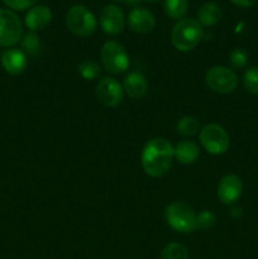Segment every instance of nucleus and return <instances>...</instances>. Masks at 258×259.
<instances>
[{"label": "nucleus", "mask_w": 258, "mask_h": 259, "mask_svg": "<svg viewBox=\"0 0 258 259\" xmlns=\"http://www.w3.org/2000/svg\"><path fill=\"white\" fill-rule=\"evenodd\" d=\"M175 148L167 139L153 138L142 149L141 163L144 172L151 177H161L171 168Z\"/></svg>", "instance_id": "1"}, {"label": "nucleus", "mask_w": 258, "mask_h": 259, "mask_svg": "<svg viewBox=\"0 0 258 259\" xmlns=\"http://www.w3.org/2000/svg\"><path fill=\"white\" fill-rule=\"evenodd\" d=\"M204 37L202 25L194 18H184L175 24L171 33L174 47L180 52L194 50Z\"/></svg>", "instance_id": "2"}, {"label": "nucleus", "mask_w": 258, "mask_h": 259, "mask_svg": "<svg viewBox=\"0 0 258 259\" xmlns=\"http://www.w3.org/2000/svg\"><path fill=\"white\" fill-rule=\"evenodd\" d=\"M66 25L68 30L78 37H89L98 28V19L85 5H73L66 14Z\"/></svg>", "instance_id": "3"}, {"label": "nucleus", "mask_w": 258, "mask_h": 259, "mask_svg": "<svg viewBox=\"0 0 258 259\" xmlns=\"http://www.w3.org/2000/svg\"><path fill=\"white\" fill-rule=\"evenodd\" d=\"M166 222L169 227L179 233H192L196 229V215L192 207L185 202L176 201L169 204L164 211Z\"/></svg>", "instance_id": "4"}, {"label": "nucleus", "mask_w": 258, "mask_h": 259, "mask_svg": "<svg viewBox=\"0 0 258 259\" xmlns=\"http://www.w3.org/2000/svg\"><path fill=\"white\" fill-rule=\"evenodd\" d=\"M100 57L103 66L108 72L118 75L128 70L129 56L119 42L108 40L104 43L100 51Z\"/></svg>", "instance_id": "5"}, {"label": "nucleus", "mask_w": 258, "mask_h": 259, "mask_svg": "<svg viewBox=\"0 0 258 259\" xmlns=\"http://www.w3.org/2000/svg\"><path fill=\"white\" fill-rule=\"evenodd\" d=\"M200 143L210 154H224L230 144L227 131L219 124H207L200 131Z\"/></svg>", "instance_id": "6"}, {"label": "nucleus", "mask_w": 258, "mask_h": 259, "mask_svg": "<svg viewBox=\"0 0 258 259\" xmlns=\"http://www.w3.org/2000/svg\"><path fill=\"white\" fill-rule=\"evenodd\" d=\"M23 35V24L20 18L13 10L0 8V46L13 47Z\"/></svg>", "instance_id": "7"}, {"label": "nucleus", "mask_w": 258, "mask_h": 259, "mask_svg": "<svg viewBox=\"0 0 258 259\" xmlns=\"http://www.w3.org/2000/svg\"><path fill=\"white\" fill-rule=\"evenodd\" d=\"M206 85L212 91L219 94H230L237 89L238 76L230 68L224 66H215L206 72Z\"/></svg>", "instance_id": "8"}, {"label": "nucleus", "mask_w": 258, "mask_h": 259, "mask_svg": "<svg viewBox=\"0 0 258 259\" xmlns=\"http://www.w3.org/2000/svg\"><path fill=\"white\" fill-rule=\"evenodd\" d=\"M95 93L99 101L109 108L120 105L124 99L123 86L113 77H104L99 81Z\"/></svg>", "instance_id": "9"}, {"label": "nucleus", "mask_w": 258, "mask_h": 259, "mask_svg": "<svg viewBox=\"0 0 258 259\" xmlns=\"http://www.w3.org/2000/svg\"><path fill=\"white\" fill-rule=\"evenodd\" d=\"M100 27L106 34L109 35H116L124 29V24H125V18H124V13L118 5H106L103 8L100 13Z\"/></svg>", "instance_id": "10"}, {"label": "nucleus", "mask_w": 258, "mask_h": 259, "mask_svg": "<svg viewBox=\"0 0 258 259\" xmlns=\"http://www.w3.org/2000/svg\"><path fill=\"white\" fill-rule=\"evenodd\" d=\"M243 192V182L237 175H225L218 185V197L225 205H234Z\"/></svg>", "instance_id": "11"}, {"label": "nucleus", "mask_w": 258, "mask_h": 259, "mask_svg": "<svg viewBox=\"0 0 258 259\" xmlns=\"http://www.w3.org/2000/svg\"><path fill=\"white\" fill-rule=\"evenodd\" d=\"M128 25L133 32L139 34L151 33L156 27V19L151 10L146 8H136L128 15Z\"/></svg>", "instance_id": "12"}, {"label": "nucleus", "mask_w": 258, "mask_h": 259, "mask_svg": "<svg viewBox=\"0 0 258 259\" xmlns=\"http://www.w3.org/2000/svg\"><path fill=\"white\" fill-rule=\"evenodd\" d=\"M52 20V12L46 5H34L28 10L24 18V24L30 32H38L47 27Z\"/></svg>", "instance_id": "13"}, {"label": "nucleus", "mask_w": 258, "mask_h": 259, "mask_svg": "<svg viewBox=\"0 0 258 259\" xmlns=\"http://www.w3.org/2000/svg\"><path fill=\"white\" fill-rule=\"evenodd\" d=\"M2 65L9 75H20L28 66L27 55L18 48H9L3 53Z\"/></svg>", "instance_id": "14"}, {"label": "nucleus", "mask_w": 258, "mask_h": 259, "mask_svg": "<svg viewBox=\"0 0 258 259\" xmlns=\"http://www.w3.org/2000/svg\"><path fill=\"white\" fill-rule=\"evenodd\" d=\"M123 90L131 99L139 100V99H143L148 93V82L142 73L134 71V72H129L124 77Z\"/></svg>", "instance_id": "15"}, {"label": "nucleus", "mask_w": 258, "mask_h": 259, "mask_svg": "<svg viewBox=\"0 0 258 259\" xmlns=\"http://www.w3.org/2000/svg\"><path fill=\"white\" fill-rule=\"evenodd\" d=\"M200 149L192 141H181L175 147V158L182 164H191L199 159Z\"/></svg>", "instance_id": "16"}, {"label": "nucleus", "mask_w": 258, "mask_h": 259, "mask_svg": "<svg viewBox=\"0 0 258 259\" xmlns=\"http://www.w3.org/2000/svg\"><path fill=\"white\" fill-rule=\"evenodd\" d=\"M222 18V10L217 3H205L197 10V22L204 27H212Z\"/></svg>", "instance_id": "17"}, {"label": "nucleus", "mask_w": 258, "mask_h": 259, "mask_svg": "<svg viewBox=\"0 0 258 259\" xmlns=\"http://www.w3.org/2000/svg\"><path fill=\"white\" fill-rule=\"evenodd\" d=\"M164 13L168 18L175 20L184 19L189 10L187 0H164Z\"/></svg>", "instance_id": "18"}, {"label": "nucleus", "mask_w": 258, "mask_h": 259, "mask_svg": "<svg viewBox=\"0 0 258 259\" xmlns=\"http://www.w3.org/2000/svg\"><path fill=\"white\" fill-rule=\"evenodd\" d=\"M22 48L25 55L37 57L42 52V42H40V38L34 32L27 33L22 38Z\"/></svg>", "instance_id": "19"}, {"label": "nucleus", "mask_w": 258, "mask_h": 259, "mask_svg": "<svg viewBox=\"0 0 258 259\" xmlns=\"http://www.w3.org/2000/svg\"><path fill=\"white\" fill-rule=\"evenodd\" d=\"M200 131V123L194 116H184L177 123V132L184 137H192Z\"/></svg>", "instance_id": "20"}, {"label": "nucleus", "mask_w": 258, "mask_h": 259, "mask_svg": "<svg viewBox=\"0 0 258 259\" xmlns=\"http://www.w3.org/2000/svg\"><path fill=\"white\" fill-rule=\"evenodd\" d=\"M161 259H189V252L180 243H169L162 250Z\"/></svg>", "instance_id": "21"}, {"label": "nucleus", "mask_w": 258, "mask_h": 259, "mask_svg": "<svg viewBox=\"0 0 258 259\" xmlns=\"http://www.w3.org/2000/svg\"><path fill=\"white\" fill-rule=\"evenodd\" d=\"M78 72L85 80H95L100 76L101 68L95 61L85 60L78 65Z\"/></svg>", "instance_id": "22"}, {"label": "nucleus", "mask_w": 258, "mask_h": 259, "mask_svg": "<svg viewBox=\"0 0 258 259\" xmlns=\"http://www.w3.org/2000/svg\"><path fill=\"white\" fill-rule=\"evenodd\" d=\"M243 85L253 95H258V67H250L243 75Z\"/></svg>", "instance_id": "23"}, {"label": "nucleus", "mask_w": 258, "mask_h": 259, "mask_svg": "<svg viewBox=\"0 0 258 259\" xmlns=\"http://www.w3.org/2000/svg\"><path fill=\"white\" fill-rule=\"evenodd\" d=\"M229 62L234 68H243L248 63V52L243 48H234L229 55Z\"/></svg>", "instance_id": "24"}, {"label": "nucleus", "mask_w": 258, "mask_h": 259, "mask_svg": "<svg viewBox=\"0 0 258 259\" xmlns=\"http://www.w3.org/2000/svg\"><path fill=\"white\" fill-rule=\"evenodd\" d=\"M215 222H217V218H215L214 212L209 211V210H204L199 215H196V229H210V228L214 227Z\"/></svg>", "instance_id": "25"}, {"label": "nucleus", "mask_w": 258, "mask_h": 259, "mask_svg": "<svg viewBox=\"0 0 258 259\" xmlns=\"http://www.w3.org/2000/svg\"><path fill=\"white\" fill-rule=\"evenodd\" d=\"M9 9L18 10V12H23V10L30 9L34 7L37 0H2Z\"/></svg>", "instance_id": "26"}, {"label": "nucleus", "mask_w": 258, "mask_h": 259, "mask_svg": "<svg viewBox=\"0 0 258 259\" xmlns=\"http://www.w3.org/2000/svg\"><path fill=\"white\" fill-rule=\"evenodd\" d=\"M234 5L240 8H250L257 3V0H230Z\"/></svg>", "instance_id": "27"}, {"label": "nucleus", "mask_w": 258, "mask_h": 259, "mask_svg": "<svg viewBox=\"0 0 258 259\" xmlns=\"http://www.w3.org/2000/svg\"><path fill=\"white\" fill-rule=\"evenodd\" d=\"M230 215H232L233 218H235V219H239L240 217L243 215V209L240 206H232V210H230Z\"/></svg>", "instance_id": "28"}, {"label": "nucleus", "mask_w": 258, "mask_h": 259, "mask_svg": "<svg viewBox=\"0 0 258 259\" xmlns=\"http://www.w3.org/2000/svg\"><path fill=\"white\" fill-rule=\"evenodd\" d=\"M143 2H147V3H157V2H159V0H143Z\"/></svg>", "instance_id": "29"}, {"label": "nucleus", "mask_w": 258, "mask_h": 259, "mask_svg": "<svg viewBox=\"0 0 258 259\" xmlns=\"http://www.w3.org/2000/svg\"><path fill=\"white\" fill-rule=\"evenodd\" d=\"M111 2H115V3H120V2H126V0H111Z\"/></svg>", "instance_id": "30"}]
</instances>
